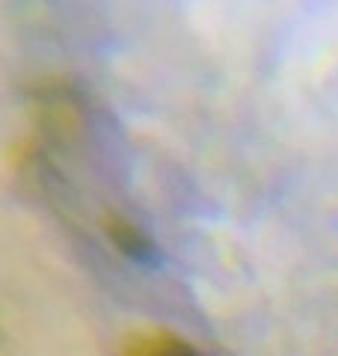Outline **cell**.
Masks as SVG:
<instances>
[{
    "label": "cell",
    "instance_id": "1",
    "mask_svg": "<svg viewBox=\"0 0 338 356\" xmlns=\"http://www.w3.org/2000/svg\"><path fill=\"white\" fill-rule=\"evenodd\" d=\"M122 356H202L187 339L175 336L166 330H145L137 332L128 344Z\"/></svg>",
    "mask_w": 338,
    "mask_h": 356
}]
</instances>
